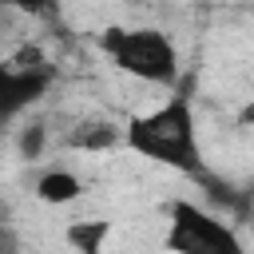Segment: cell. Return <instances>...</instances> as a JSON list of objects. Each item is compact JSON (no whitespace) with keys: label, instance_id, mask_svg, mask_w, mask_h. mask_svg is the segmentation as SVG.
<instances>
[{"label":"cell","instance_id":"1","mask_svg":"<svg viewBox=\"0 0 254 254\" xmlns=\"http://www.w3.org/2000/svg\"><path fill=\"white\" fill-rule=\"evenodd\" d=\"M123 147L147 163L167 167V171L206 179V159H202V143H198V119H194L190 87H175L163 103L131 115L123 123Z\"/></svg>","mask_w":254,"mask_h":254},{"label":"cell","instance_id":"2","mask_svg":"<svg viewBox=\"0 0 254 254\" xmlns=\"http://www.w3.org/2000/svg\"><path fill=\"white\" fill-rule=\"evenodd\" d=\"M99 52L119 67L123 75L155 87H175L179 83V48L163 28H131V24H107L99 32Z\"/></svg>","mask_w":254,"mask_h":254},{"label":"cell","instance_id":"3","mask_svg":"<svg viewBox=\"0 0 254 254\" xmlns=\"http://www.w3.org/2000/svg\"><path fill=\"white\" fill-rule=\"evenodd\" d=\"M163 246L171 254H246L238 226L190 198H175L167 206Z\"/></svg>","mask_w":254,"mask_h":254},{"label":"cell","instance_id":"4","mask_svg":"<svg viewBox=\"0 0 254 254\" xmlns=\"http://www.w3.org/2000/svg\"><path fill=\"white\" fill-rule=\"evenodd\" d=\"M56 83V64L40 44H20L12 56L0 60V127L16 123L32 111Z\"/></svg>","mask_w":254,"mask_h":254},{"label":"cell","instance_id":"5","mask_svg":"<svg viewBox=\"0 0 254 254\" xmlns=\"http://www.w3.org/2000/svg\"><path fill=\"white\" fill-rule=\"evenodd\" d=\"M64 143H67L71 151L99 155V151L123 147V123H115L111 115H83V119L71 123V131L64 135Z\"/></svg>","mask_w":254,"mask_h":254},{"label":"cell","instance_id":"6","mask_svg":"<svg viewBox=\"0 0 254 254\" xmlns=\"http://www.w3.org/2000/svg\"><path fill=\"white\" fill-rule=\"evenodd\" d=\"M36 198L48 202V206H67L75 198H83V179L75 171H64V167H52L36 179Z\"/></svg>","mask_w":254,"mask_h":254},{"label":"cell","instance_id":"7","mask_svg":"<svg viewBox=\"0 0 254 254\" xmlns=\"http://www.w3.org/2000/svg\"><path fill=\"white\" fill-rule=\"evenodd\" d=\"M111 238V222L107 218H75L64 226V242L75 250V254H103Z\"/></svg>","mask_w":254,"mask_h":254},{"label":"cell","instance_id":"8","mask_svg":"<svg viewBox=\"0 0 254 254\" xmlns=\"http://www.w3.org/2000/svg\"><path fill=\"white\" fill-rule=\"evenodd\" d=\"M16 147H20V159H40L44 147H48V127L44 123H24Z\"/></svg>","mask_w":254,"mask_h":254},{"label":"cell","instance_id":"9","mask_svg":"<svg viewBox=\"0 0 254 254\" xmlns=\"http://www.w3.org/2000/svg\"><path fill=\"white\" fill-rule=\"evenodd\" d=\"M64 0H0V8H12V12H24V16H36V20H48L60 12Z\"/></svg>","mask_w":254,"mask_h":254},{"label":"cell","instance_id":"10","mask_svg":"<svg viewBox=\"0 0 254 254\" xmlns=\"http://www.w3.org/2000/svg\"><path fill=\"white\" fill-rule=\"evenodd\" d=\"M8 250H12V242H8V226H4L0 230V254H8Z\"/></svg>","mask_w":254,"mask_h":254},{"label":"cell","instance_id":"11","mask_svg":"<svg viewBox=\"0 0 254 254\" xmlns=\"http://www.w3.org/2000/svg\"><path fill=\"white\" fill-rule=\"evenodd\" d=\"M246 230H250V234H254V202H250V206H246Z\"/></svg>","mask_w":254,"mask_h":254},{"label":"cell","instance_id":"12","mask_svg":"<svg viewBox=\"0 0 254 254\" xmlns=\"http://www.w3.org/2000/svg\"><path fill=\"white\" fill-rule=\"evenodd\" d=\"M242 123H254V103H250V107L242 111Z\"/></svg>","mask_w":254,"mask_h":254},{"label":"cell","instance_id":"13","mask_svg":"<svg viewBox=\"0 0 254 254\" xmlns=\"http://www.w3.org/2000/svg\"><path fill=\"white\" fill-rule=\"evenodd\" d=\"M4 222H8V206L0 202V230H4Z\"/></svg>","mask_w":254,"mask_h":254},{"label":"cell","instance_id":"14","mask_svg":"<svg viewBox=\"0 0 254 254\" xmlns=\"http://www.w3.org/2000/svg\"><path fill=\"white\" fill-rule=\"evenodd\" d=\"M0 12H4V8H0Z\"/></svg>","mask_w":254,"mask_h":254}]
</instances>
